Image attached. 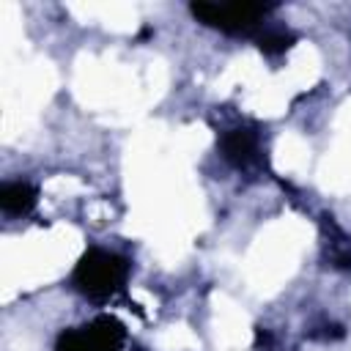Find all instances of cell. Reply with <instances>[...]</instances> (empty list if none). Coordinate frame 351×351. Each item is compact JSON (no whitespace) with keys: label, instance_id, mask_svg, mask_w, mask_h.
<instances>
[{"label":"cell","instance_id":"obj_1","mask_svg":"<svg viewBox=\"0 0 351 351\" xmlns=\"http://www.w3.org/2000/svg\"><path fill=\"white\" fill-rule=\"evenodd\" d=\"M126 280H129V261L101 247H88L71 271L74 291H80L93 302H107L118 296L126 288Z\"/></svg>","mask_w":351,"mask_h":351},{"label":"cell","instance_id":"obj_2","mask_svg":"<svg viewBox=\"0 0 351 351\" xmlns=\"http://www.w3.org/2000/svg\"><path fill=\"white\" fill-rule=\"evenodd\" d=\"M271 8V3H189V11L200 25L228 36H255Z\"/></svg>","mask_w":351,"mask_h":351},{"label":"cell","instance_id":"obj_3","mask_svg":"<svg viewBox=\"0 0 351 351\" xmlns=\"http://www.w3.org/2000/svg\"><path fill=\"white\" fill-rule=\"evenodd\" d=\"M126 329L112 315H99L85 326L63 329L55 340V351H121Z\"/></svg>","mask_w":351,"mask_h":351},{"label":"cell","instance_id":"obj_4","mask_svg":"<svg viewBox=\"0 0 351 351\" xmlns=\"http://www.w3.org/2000/svg\"><path fill=\"white\" fill-rule=\"evenodd\" d=\"M217 148L222 159L236 170H250L261 162V134L255 126H230L219 134Z\"/></svg>","mask_w":351,"mask_h":351},{"label":"cell","instance_id":"obj_5","mask_svg":"<svg viewBox=\"0 0 351 351\" xmlns=\"http://www.w3.org/2000/svg\"><path fill=\"white\" fill-rule=\"evenodd\" d=\"M38 192L27 181H8L0 186V208L8 217H25L36 208Z\"/></svg>","mask_w":351,"mask_h":351},{"label":"cell","instance_id":"obj_6","mask_svg":"<svg viewBox=\"0 0 351 351\" xmlns=\"http://www.w3.org/2000/svg\"><path fill=\"white\" fill-rule=\"evenodd\" d=\"M252 38H255V47L266 58H280L296 44V36L291 30H285V27H261Z\"/></svg>","mask_w":351,"mask_h":351}]
</instances>
